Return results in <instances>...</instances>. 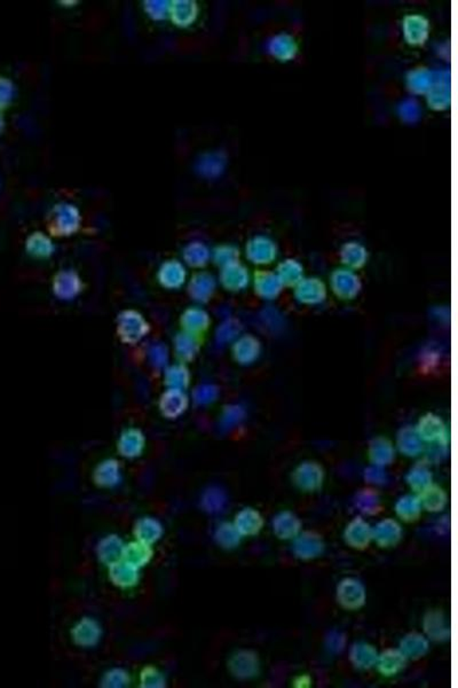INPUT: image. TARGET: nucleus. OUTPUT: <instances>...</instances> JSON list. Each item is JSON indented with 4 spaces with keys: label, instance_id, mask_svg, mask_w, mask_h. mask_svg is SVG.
I'll return each mask as SVG.
<instances>
[{
    "label": "nucleus",
    "instance_id": "3",
    "mask_svg": "<svg viewBox=\"0 0 458 688\" xmlns=\"http://www.w3.org/2000/svg\"><path fill=\"white\" fill-rule=\"evenodd\" d=\"M124 546V543L119 536H108L97 545V557L107 566H112L114 563L122 560Z\"/></svg>",
    "mask_w": 458,
    "mask_h": 688
},
{
    "label": "nucleus",
    "instance_id": "1",
    "mask_svg": "<svg viewBox=\"0 0 458 688\" xmlns=\"http://www.w3.org/2000/svg\"><path fill=\"white\" fill-rule=\"evenodd\" d=\"M72 635L77 646L83 648L94 647L100 642L102 629L95 619L85 617L74 626Z\"/></svg>",
    "mask_w": 458,
    "mask_h": 688
},
{
    "label": "nucleus",
    "instance_id": "5",
    "mask_svg": "<svg viewBox=\"0 0 458 688\" xmlns=\"http://www.w3.org/2000/svg\"><path fill=\"white\" fill-rule=\"evenodd\" d=\"M151 546L141 541H132L125 545L122 560L135 564L137 568L146 566L153 557Z\"/></svg>",
    "mask_w": 458,
    "mask_h": 688
},
{
    "label": "nucleus",
    "instance_id": "4",
    "mask_svg": "<svg viewBox=\"0 0 458 688\" xmlns=\"http://www.w3.org/2000/svg\"><path fill=\"white\" fill-rule=\"evenodd\" d=\"M137 541L144 543L151 546L154 543H156L163 535L162 523L159 520L153 517H142L135 523V530Z\"/></svg>",
    "mask_w": 458,
    "mask_h": 688
},
{
    "label": "nucleus",
    "instance_id": "7",
    "mask_svg": "<svg viewBox=\"0 0 458 688\" xmlns=\"http://www.w3.org/2000/svg\"><path fill=\"white\" fill-rule=\"evenodd\" d=\"M140 686L148 688L164 687L166 678L159 670L153 666H147L141 671Z\"/></svg>",
    "mask_w": 458,
    "mask_h": 688
},
{
    "label": "nucleus",
    "instance_id": "8",
    "mask_svg": "<svg viewBox=\"0 0 458 688\" xmlns=\"http://www.w3.org/2000/svg\"><path fill=\"white\" fill-rule=\"evenodd\" d=\"M128 684H130L128 673L119 668L108 671L101 682L102 687H126Z\"/></svg>",
    "mask_w": 458,
    "mask_h": 688
},
{
    "label": "nucleus",
    "instance_id": "6",
    "mask_svg": "<svg viewBox=\"0 0 458 688\" xmlns=\"http://www.w3.org/2000/svg\"><path fill=\"white\" fill-rule=\"evenodd\" d=\"M95 483L102 488H114L121 482V474L115 463H106L95 472Z\"/></svg>",
    "mask_w": 458,
    "mask_h": 688
},
{
    "label": "nucleus",
    "instance_id": "2",
    "mask_svg": "<svg viewBox=\"0 0 458 688\" xmlns=\"http://www.w3.org/2000/svg\"><path fill=\"white\" fill-rule=\"evenodd\" d=\"M135 564L121 560L109 566V577L112 582L122 588H133L139 582L140 575Z\"/></svg>",
    "mask_w": 458,
    "mask_h": 688
}]
</instances>
